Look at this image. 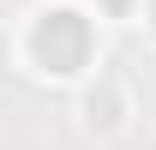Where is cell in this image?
Masks as SVG:
<instances>
[{
    "label": "cell",
    "mask_w": 156,
    "mask_h": 150,
    "mask_svg": "<svg viewBox=\"0 0 156 150\" xmlns=\"http://www.w3.org/2000/svg\"><path fill=\"white\" fill-rule=\"evenodd\" d=\"M36 54L54 66V72H72L78 60H84V24L72 12H54V18L36 30Z\"/></svg>",
    "instance_id": "6da1fadb"
}]
</instances>
